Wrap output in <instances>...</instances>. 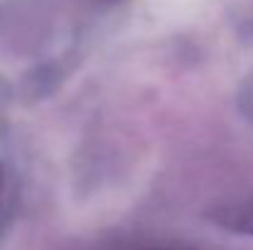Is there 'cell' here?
Instances as JSON below:
<instances>
[{"label": "cell", "instance_id": "cell-1", "mask_svg": "<svg viewBox=\"0 0 253 250\" xmlns=\"http://www.w3.org/2000/svg\"><path fill=\"white\" fill-rule=\"evenodd\" d=\"M209 221L224 231L253 238V199L229 201L209 211Z\"/></svg>", "mask_w": 253, "mask_h": 250}]
</instances>
